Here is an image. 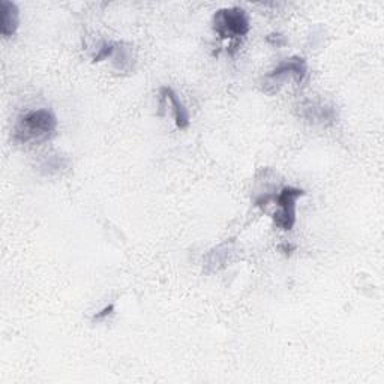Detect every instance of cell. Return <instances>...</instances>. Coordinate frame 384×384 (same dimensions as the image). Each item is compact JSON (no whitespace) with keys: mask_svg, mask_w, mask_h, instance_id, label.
Segmentation results:
<instances>
[{"mask_svg":"<svg viewBox=\"0 0 384 384\" xmlns=\"http://www.w3.org/2000/svg\"><path fill=\"white\" fill-rule=\"evenodd\" d=\"M0 12H2V37L10 38L20 26L19 6L10 0H0Z\"/></svg>","mask_w":384,"mask_h":384,"instance_id":"8992f818","label":"cell"},{"mask_svg":"<svg viewBox=\"0 0 384 384\" xmlns=\"http://www.w3.org/2000/svg\"><path fill=\"white\" fill-rule=\"evenodd\" d=\"M249 19L242 8H224L213 15V30L222 39H238L249 32Z\"/></svg>","mask_w":384,"mask_h":384,"instance_id":"7a4b0ae2","label":"cell"},{"mask_svg":"<svg viewBox=\"0 0 384 384\" xmlns=\"http://www.w3.org/2000/svg\"><path fill=\"white\" fill-rule=\"evenodd\" d=\"M57 129V117L50 110L39 108L20 116L14 126L17 144H41L53 138Z\"/></svg>","mask_w":384,"mask_h":384,"instance_id":"6da1fadb","label":"cell"},{"mask_svg":"<svg viewBox=\"0 0 384 384\" xmlns=\"http://www.w3.org/2000/svg\"><path fill=\"white\" fill-rule=\"evenodd\" d=\"M308 74L307 60L299 56H293L285 59L284 62L279 64L272 71L265 75V90L269 93H275L279 89V83L284 81L285 77H293L296 83H302Z\"/></svg>","mask_w":384,"mask_h":384,"instance_id":"277c9868","label":"cell"},{"mask_svg":"<svg viewBox=\"0 0 384 384\" xmlns=\"http://www.w3.org/2000/svg\"><path fill=\"white\" fill-rule=\"evenodd\" d=\"M305 195V191L294 186H284L279 194L273 197L278 206V211L273 215V222L284 231H290L296 224V209H298V200Z\"/></svg>","mask_w":384,"mask_h":384,"instance_id":"3957f363","label":"cell"},{"mask_svg":"<svg viewBox=\"0 0 384 384\" xmlns=\"http://www.w3.org/2000/svg\"><path fill=\"white\" fill-rule=\"evenodd\" d=\"M126 44L116 42V56H115V65L119 71H125V69L133 68V48H125Z\"/></svg>","mask_w":384,"mask_h":384,"instance_id":"52a82bcc","label":"cell"},{"mask_svg":"<svg viewBox=\"0 0 384 384\" xmlns=\"http://www.w3.org/2000/svg\"><path fill=\"white\" fill-rule=\"evenodd\" d=\"M113 312H115V303H110L108 307L102 308L99 312H96L95 316L92 317V321H102L104 318H107L108 316H111Z\"/></svg>","mask_w":384,"mask_h":384,"instance_id":"9c48e42d","label":"cell"},{"mask_svg":"<svg viewBox=\"0 0 384 384\" xmlns=\"http://www.w3.org/2000/svg\"><path fill=\"white\" fill-rule=\"evenodd\" d=\"M115 53H116V42H104L98 53L95 55L93 62L99 64V62H102V60H107L115 56Z\"/></svg>","mask_w":384,"mask_h":384,"instance_id":"ba28073f","label":"cell"},{"mask_svg":"<svg viewBox=\"0 0 384 384\" xmlns=\"http://www.w3.org/2000/svg\"><path fill=\"white\" fill-rule=\"evenodd\" d=\"M161 95L170 102L173 115H174V122H176V126L179 129H186L191 124V119H189V113H188L186 107L183 106V102L179 98V95L169 86L161 87Z\"/></svg>","mask_w":384,"mask_h":384,"instance_id":"5b68a950","label":"cell"},{"mask_svg":"<svg viewBox=\"0 0 384 384\" xmlns=\"http://www.w3.org/2000/svg\"><path fill=\"white\" fill-rule=\"evenodd\" d=\"M266 39H267V42H270V44H272V46H276V47H282V46H285V42H287V39L282 37V35H279V33L269 35Z\"/></svg>","mask_w":384,"mask_h":384,"instance_id":"30bf717a","label":"cell"}]
</instances>
